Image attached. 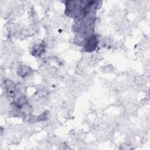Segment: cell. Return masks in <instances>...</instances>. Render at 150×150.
Returning <instances> with one entry per match:
<instances>
[{"label":"cell","mask_w":150,"mask_h":150,"mask_svg":"<svg viewBox=\"0 0 150 150\" xmlns=\"http://www.w3.org/2000/svg\"><path fill=\"white\" fill-rule=\"evenodd\" d=\"M85 42L84 48L86 51L90 52L96 49L97 45V39L95 35L90 36Z\"/></svg>","instance_id":"obj_1"},{"label":"cell","mask_w":150,"mask_h":150,"mask_svg":"<svg viewBox=\"0 0 150 150\" xmlns=\"http://www.w3.org/2000/svg\"><path fill=\"white\" fill-rule=\"evenodd\" d=\"M5 88L7 91V94L10 97H13L15 96V83H13L11 80H6L5 83Z\"/></svg>","instance_id":"obj_2"},{"label":"cell","mask_w":150,"mask_h":150,"mask_svg":"<svg viewBox=\"0 0 150 150\" xmlns=\"http://www.w3.org/2000/svg\"><path fill=\"white\" fill-rule=\"evenodd\" d=\"M44 50H45V46L42 43H41L40 44L36 45L35 46L33 47V50H32V52H33L32 54L35 56H39L43 52Z\"/></svg>","instance_id":"obj_3"}]
</instances>
